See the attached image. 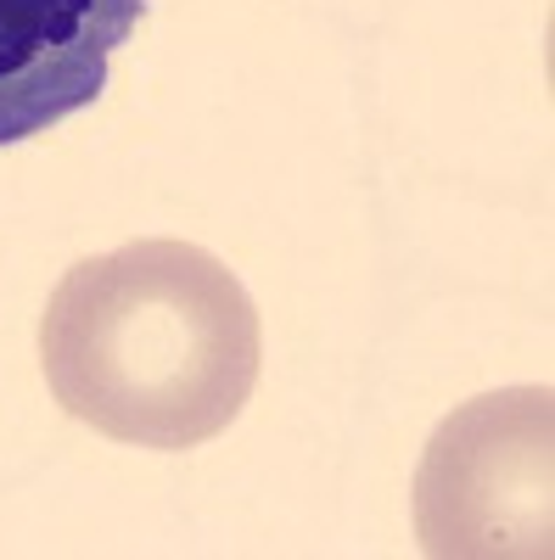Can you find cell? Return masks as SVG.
<instances>
[{"label": "cell", "instance_id": "cell-1", "mask_svg": "<svg viewBox=\"0 0 555 560\" xmlns=\"http://www.w3.org/2000/svg\"><path fill=\"white\" fill-rule=\"evenodd\" d=\"M57 404L113 443L197 448L258 387L264 331L247 287L192 242H129L84 258L39 319Z\"/></svg>", "mask_w": 555, "mask_h": 560}, {"label": "cell", "instance_id": "cell-2", "mask_svg": "<svg viewBox=\"0 0 555 560\" xmlns=\"http://www.w3.org/2000/svg\"><path fill=\"white\" fill-rule=\"evenodd\" d=\"M550 387L454 409L415 477L427 555H550Z\"/></svg>", "mask_w": 555, "mask_h": 560}, {"label": "cell", "instance_id": "cell-3", "mask_svg": "<svg viewBox=\"0 0 555 560\" xmlns=\"http://www.w3.org/2000/svg\"><path fill=\"white\" fill-rule=\"evenodd\" d=\"M147 0H0V147L102 102L113 51Z\"/></svg>", "mask_w": 555, "mask_h": 560}]
</instances>
